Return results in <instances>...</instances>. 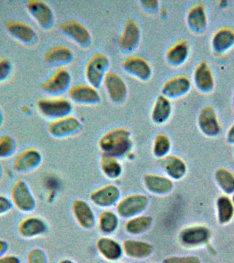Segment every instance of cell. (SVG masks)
<instances>
[{
    "label": "cell",
    "instance_id": "44",
    "mask_svg": "<svg viewBox=\"0 0 234 263\" xmlns=\"http://www.w3.org/2000/svg\"><path fill=\"white\" fill-rule=\"evenodd\" d=\"M0 263H22V261L14 255H4L0 257Z\"/></svg>",
    "mask_w": 234,
    "mask_h": 263
},
{
    "label": "cell",
    "instance_id": "32",
    "mask_svg": "<svg viewBox=\"0 0 234 263\" xmlns=\"http://www.w3.org/2000/svg\"><path fill=\"white\" fill-rule=\"evenodd\" d=\"M218 218L220 223L225 224L231 221L234 214V207L228 197H220L217 200Z\"/></svg>",
    "mask_w": 234,
    "mask_h": 263
},
{
    "label": "cell",
    "instance_id": "24",
    "mask_svg": "<svg viewBox=\"0 0 234 263\" xmlns=\"http://www.w3.org/2000/svg\"><path fill=\"white\" fill-rule=\"evenodd\" d=\"M172 113V104L170 99L160 95L156 99L151 111V119L154 123L162 124L170 118Z\"/></svg>",
    "mask_w": 234,
    "mask_h": 263
},
{
    "label": "cell",
    "instance_id": "46",
    "mask_svg": "<svg viewBox=\"0 0 234 263\" xmlns=\"http://www.w3.org/2000/svg\"><path fill=\"white\" fill-rule=\"evenodd\" d=\"M8 250V244L5 240H0V257L5 255Z\"/></svg>",
    "mask_w": 234,
    "mask_h": 263
},
{
    "label": "cell",
    "instance_id": "27",
    "mask_svg": "<svg viewBox=\"0 0 234 263\" xmlns=\"http://www.w3.org/2000/svg\"><path fill=\"white\" fill-rule=\"evenodd\" d=\"M119 196V191L116 186H108L92 193L91 199L96 204L106 206L114 203Z\"/></svg>",
    "mask_w": 234,
    "mask_h": 263
},
{
    "label": "cell",
    "instance_id": "19",
    "mask_svg": "<svg viewBox=\"0 0 234 263\" xmlns=\"http://www.w3.org/2000/svg\"><path fill=\"white\" fill-rule=\"evenodd\" d=\"M147 203L143 195H133L123 199L118 205V212L123 217H130L143 211Z\"/></svg>",
    "mask_w": 234,
    "mask_h": 263
},
{
    "label": "cell",
    "instance_id": "14",
    "mask_svg": "<svg viewBox=\"0 0 234 263\" xmlns=\"http://www.w3.org/2000/svg\"><path fill=\"white\" fill-rule=\"evenodd\" d=\"M81 126V123L76 117L69 116L55 119L49 123L48 131L53 137L61 138L67 137L76 133Z\"/></svg>",
    "mask_w": 234,
    "mask_h": 263
},
{
    "label": "cell",
    "instance_id": "8",
    "mask_svg": "<svg viewBox=\"0 0 234 263\" xmlns=\"http://www.w3.org/2000/svg\"><path fill=\"white\" fill-rule=\"evenodd\" d=\"M105 88L110 100L115 104H122L126 100L127 88L124 80L114 72H108L104 80Z\"/></svg>",
    "mask_w": 234,
    "mask_h": 263
},
{
    "label": "cell",
    "instance_id": "15",
    "mask_svg": "<svg viewBox=\"0 0 234 263\" xmlns=\"http://www.w3.org/2000/svg\"><path fill=\"white\" fill-rule=\"evenodd\" d=\"M191 82L186 76H176L167 80L162 88L163 96L168 99H176L184 96L190 91Z\"/></svg>",
    "mask_w": 234,
    "mask_h": 263
},
{
    "label": "cell",
    "instance_id": "18",
    "mask_svg": "<svg viewBox=\"0 0 234 263\" xmlns=\"http://www.w3.org/2000/svg\"><path fill=\"white\" fill-rule=\"evenodd\" d=\"M47 226L42 219L38 217H28L23 220L18 227L20 235L24 238L36 237L44 233Z\"/></svg>",
    "mask_w": 234,
    "mask_h": 263
},
{
    "label": "cell",
    "instance_id": "38",
    "mask_svg": "<svg viewBox=\"0 0 234 263\" xmlns=\"http://www.w3.org/2000/svg\"><path fill=\"white\" fill-rule=\"evenodd\" d=\"M118 219L116 216L111 212H105L100 217L101 229L105 232H112L116 229Z\"/></svg>",
    "mask_w": 234,
    "mask_h": 263
},
{
    "label": "cell",
    "instance_id": "13",
    "mask_svg": "<svg viewBox=\"0 0 234 263\" xmlns=\"http://www.w3.org/2000/svg\"><path fill=\"white\" fill-rule=\"evenodd\" d=\"M123 69L129 75L142 81H147L151 77V65L143 58L131 57L123 63Z\"/></svg>",
    "mask_w": 234,
    "mask_h": 263
},
{
    "label": "cell",
    "instance_id": "23",
    "mask_svg": "<svg viewBox=\"0 0 234 263\" xmlns=\"http://www.w3.org/2000/svg\"><path fill=\"white\" fill-rule=\"evenodd\" d=\"M73 59L71 49L65 46L51 47L45 52L44 61L47 65L59 66L71 63Z\"/></svg>",
    "mask_w": 234,
    "mask_h": 263
},
{
    "label": "cell",
    "instance_id": "29",
    "mask_svg": "<svg viewBox=\"0 0 234 263\" xmlns=\"http://www.w3.org/2000/svg\"><path fill=\"white\" fill-rule=\"evenodd\" d=\"M146 186L152 192L163 194L171 190L172 184L169 179L153 175L145 176Z\"/></svg>",
    "mask_w": 234,
    "mask_h": 263
},
{
    "label": "cell",
    "instance_id": "17",
    "mask_svg": "<svg viewBox=\"0 0 234 263\" xmlns=\"http://www.w3.org/2000/svg\"><path fill=\"white\" fill-rule=\"evenodd\" d=\"M195 86L203 93H209L215 88V80L210 68L205 62L199 64L194 70L193 76Z\"/></svg>",
    "mask_w": 234,
    "mask_h": 263
},
{
    "label": "cell",
    "instance_id": "50",
    "mask_svg": "<svg viewBox=\"0 0 234 263\" xmlns=\"http://www.w3.org/2000/svg\"><path fill=\"white\" fill-rule=\"evenodd\" d=\"M1 170H2L1 166H0V175H1Z\"/></svg>",
    "mask_w": 234,
    "mask_h": 263
},
{
    "label": "cell",
    "instance_id": "3",
    "mask_svg": "<svg viewBox=\"0 0 234 263\" xmlns=\"http://www.w3.org/2000/svg\"><path fill=\"white\" fill-rule=\"evenodd\" d=\"M37 107L43 116L53 120L69 116L73 110L72 103L65 98L42 99Z\"/></svg>",
    "mask_w": 234,
    "mask_h": 263
},
{
    "label": "cell",
    "instance_id": "12",
    "mask_svg": "<svg viewBox=\"0 0 234 263\" xmlns=\"http://www.w3.org/2000/svg\"><path fill=\"white\" fill-rule=\"evenodd\" d=\"M197 123L201 133L207 137H216L221 131L217 113L211 106L205 107L200 111Z\"/></svg>",
    "mask_w": 234,
    "mask_h": 263
},
{
    "label": "cell",
    "instance_id": "10",
    "mask_svg": "<svg viewBox=\"0 0 234 263\" xmlns=\"http://www.w3.org/2000/svg\"><path fill=\"white\" fill-rule=\"evenodd\" d=\"M140 39L141 30L139 24L134 20H128L125 24L122 34L119 39V48L123 52H131L136 49Z\"/></svg>",
    "mask_w": 234,
    "mask_h": 263
},
{
    "label": "cell",
    "instance_id": "6",
    "mask_svg": "<svg viewBox=\"0 0 234 263\" xmlns=\"http://www.w3.org/2000/svg\"><path fill=\"white\" fill-rule=\"evenodd\" d=\"M71 76L67 69H59L41 86V89L51 96H59L67 91L71 85Z\"/></svg>",
    "mask_w": 234,
    "mask_h": 263
},
{
    "label": "cell",
    "instance_id": "9",
    "mask_svg": "<svg viewBox=\"0 0 234 263\" xmlns=\"http://www.w3.org/2000/svg\"><path fill=\"white\" fill-rule=\"evenodd\" d=\"M5 27L10 36L23 44L32 45L38 41L36 31L24 23L12 21L6 24Z\"/></svg>",
    "mask_w": 234,
    "mask_h": 263
},
{
    "label": "cell",
    "instance_id": "39",
    "mask_svg": "<svg viewBox=\"0 0 234 263\" xmlns=\"http://www.w3.org/2000/svg\"><path fill=\"white\" fill-rule=\"evenodd\" d=\"M27 263H47L45 252L39 248H34L29 252Z\"/></svg>",
    "mask_w": 234,
    "mask_h": 263
},
{
    "label": "cell",
    "instance_id": "5",
    "mask_svg": "<svg viewBox=\"0 0 234 263\" xmlns=\"http://www.w3.org/2000/svg\"><path fill=\"white\" fill-rule=\"evenodd\" d=\"M29 13L43 30H49L54 24V14L50 6L39 0H30L26 4Z\"/></svg>",
    "mask_w": 234,
    "mask_h": 263
},
{
    "label": "cell",
    "instance_id": "28",
    "mask_svg": "<svg viewBox=\"0 0 234 263\" xmlns=\"http://www.w3.org/2000/svg\"><path fill=\"white\" fill-rule=\"evenodd\" d=\"M73 212L76 219L82 227L89 228L94 223L93 213L89 205L83 201H76L73 204Z\"/></svg>",
    "mask_w": 234,
    "mask_h": 263
},
{
    "label": "cell",
    "instance_id": "42",
    "mask_svg": "<svg viewBox=\"0 0 234 263\" xmlns=\"http://www.w3.org/2000/svg\"><path fill=\"white\" fill-rule=\"evenodd\" d=\"M12 206L13 205L10 199L0 195V216L8 213L12 209Z\"/></svg>",
    "mask_w": 234,
    "mask_h": 263
},
{
    "label": "cell",
    "instance_id": "11",
    "mask_svg": "<svg viewBox=\"0 0 234 263\" xmlns=\"http://www.w3.org/2000/svg\"><path fill=\"white\" fill-rule=\"evenodd\" d=\"M42 156L38 150L28 149L20 152L14 158L13 168L16 172L26 174L40 165Z\"/></svg>",
    "mask_w": 234,
    "mask_h": 263
},
{
    "label": "cell",
    "instance_id": "26",
    "mask_svg": "<svg viewBox=\"0 0 234 263\" xmlns=\"http://www.w3.org/2000/svg\"><path fill=\"white\" fill-rule=\"evenodd\" d=\"M189 55V47L185 41H180L170 47L166 54V61L170 65L179 67L186 61Z\"/></svg>",
    "mask_w": 234,
    "mask_h": 263
},
{
    "label": "cell",
    "instance_id": "7",
    "mask_svg": "<svg viewBox=\"0 0 234 263\" xmlns=\"http://www.w3.org/2000/svg\"><path fill=\"white\" fill-rule=\"evenodd\" d=\"M60 30L82 47H87L91 43V35L88 29L81 23L74 20L61 23Z\"/></svg>",
    "mask_w": 234,
    "mask_h": 263
},
{
    "label": "cell",
    "instance_id": "33",
    "mask_svg": "<svg viewBox=\"0 0 234 263\" xmlns=\"http://www.w3.org/2000/svg\"><path fill=\"white\" fill-rule=\"evenodd\" d=\"M216 179L224 192L227 194L234 193V176L231 173L224 168H220L216 173Z\"/></svg>",
    "mask_w": 234,
    "mask_h": 263
},
{
    "label": "cell",
    "instance_id": "43",
    "mask_svg": "<svg viewBox=\"0 0 234 263\" xmlns=\"http://www.w3.org/2000/svg\"><path fill=\"white\" fill-rule=\"evenodd\" d=\"M140 4L144 9L148 12H153L157 10L159 4L156 0H143L140 2Z\"/></svg>",
    "mask_w": 234,
    "mask_h": 263
},
{
    "label": "cell",
    "instance_id": "51",
    "mask_svg": "<svg viewBox=\"0 0 234 263\" xmlns=\"http://www.w3.org/2000/svg\"><path fill=\"white\" fill-rule=\"evenodd\" d=\"M233 203H234V194H233Z\"/></svg>",
    "mask_w": 234,
    "mask_h": 263
},
{
    "label": "cell",
    "instance_id": "4",
    "mask_svg": "<svg viewBox=\"0 0 234 263\" xmlns=\"http://www.w3.org/2000/svg\"><path fill=\"white\" fill-rule=\"evenodd\" d=\"M10 200L13 206L23 213H30L36 207V201L30 187L24 181L20 180L14 184L10 193Z\"/></svg>",
    "mask_w": 234,
    "mask_h": 263
},
{
    "label": "cell",
    "instance_id": "45",
    "mask_svg": "<svg viewBox=\"0 0 234 263\" xmlns=\"http://www.w3.org/2000/svg\"><path fill=\"white\" fill-rule=\"evenodd\" d=\"M227 141L228 143L234 145V124L232 125L227 132Z\"/></svg>",
    "mask_w": 234,
    "mask_h": 263
},
{
    "label": "cell",
    "instance_id": "16",
    "mask_svg": "<svg viewBox=\"0 0 234 263\" xmlns=\"http://www.w3.org/2000/svg\"><path fill=\"white\" fill-rule=\"evenodd\" d=\"M71 100L77 104L94 105L101 101V96L96 88L90 85H76L69 89Z\"/></svg>",
    "mask_w": 234,
    "mask_h": 263
},
{
    "label": "cell",
    "instance_id": "30",
    "mask_svg": "<svg viewBox=\"0 0 234 263\" xmlns=\"http://www.w3.org/2000/svg\"><path fill=\"white\" fill-rule=\"evenodd\" d=\"M124 249L129 256L139 258L149 256L153 250L151 245L137 240H127L124 243Z\"/></svg>",
    "mask_w": 234,
    "mask_h": 263
},
{
    "label": "cell",
    "instance_id": "48",
    "mask_svg": "<svg viewBox=\"0 0 234 263\" xmlns=\"http://www.w3.org/2000/svg\"><path fill=\"white\" fill-rule=\"evenodd\" d=\"M61 263H73V262H71V261H70V260H66L62 261V262Z\"/></svg>",
    "mask_w": 234,
    "mask_h": 263
},
{
    "label": "cell",
    "instance_id": "40",
    "mask_svg": "<svg viewBox=\"0 0 234 263\" xmlns=\"http://www.w3.org/2000/svg\"><path fill=\"white\" fill-rule=\"evenodd\" d=\"M12 71L11 62L8 59H0V83L6 81Z\"/></svg>",
    "mask_w": 234,
    "mask_h": 263
},
{
    "label": "cell",
    "instance_id": "21",
    "mask_svg": "<svg viewBox=\"0 0 234 263\" xmlns=\"http://www.w3.org/2000/svg\"><path fill=\"white\" fill-rule=\"evenodd\" d=\"M211 46L215 53L223 54L234 46V32L231 29L223 28L213 35Z\"/></svg>",
    "mask_w": 234,
    "mask_h": 263
},
{
    "label": "cell",
    "instance_id": "2",
    "mask_svg": "<svg viewBox=\"0 0 234 263\" xmlns=\"http://www.w3.org/2000/svg\"><path fill=\"white\" fill-rule=\"evenodd\" d=\"M110 59L102 53H94L88 61L86 67V78L92 87L98 88L104 82L105 76L108 73Z\"/></svg>",
    "mask_w": 234,
    "mask_h": 263
},
{
    "label": "cell",
    "instance_id": "49",
    "mask_svg": "<svg viewBox=\"0 0 234 263\" xmlns=\"http://www.w3.org/2000/svg\"><path fill=\"white\" fill-rule=\"evenodd\" d=\"M233 109H234V93L233 96Z\"/></svg>",
    "mask_w": 234,
    "mask_h": 263
},
{
    "label": "cell",
    "instance_id": "1",
    "mask_svg": "<svg viewBox=\"0 0 234 263\" xmlns=\"http://www.w3.org/2000/svg\"><path fill=\"white\" fill-rule=\"evenodd\" d=\"M132 142L127 129L118 128L108 132L101 139L100 146L108 155L122 156L130 149Z\"/></svg>",
    "mask_w": 234,
    "mask_h": 263
},
{
    "label": "cell",
    "instance_id": "37",
    "mask_svg": "<svg viewBox=\"0 0 234 263\" xmlns=\"http://www.w3.org/2000/svg\"><path fill=\"white\" fill-rule=\"evenodd\" d=\"M16 144L14 139L8 135L0 138V158H7L15 151Z\"/></svg>",
    "mask_w": 234,
    "mask_h": 263
},
{
    "label": "cell",
    "instance_id": "20",
    "mask_svg": "<svg viewBox=\"0 0 234 263\" xmlns=\"http://www.w3.org/2000/svg\"><path fill=\"white\" fill-rule=\"evenodd\" d=\"M208 228L202 226L186 228L181 232V240L188 246H199L207 242L209 238Z\"/></svg>",
    "mask_w": 234,
    "mask_h": 263
},
{
    "label": "cell",
    "instance_id": "36",
    "mask_svg": "<svg viewBox=\"0 0 234 263\" xmlns=\"http://www.w3.org/2000/svg\"><path fill=\"white\" fill-rule=\"evenodd\" d=\"M170 149V141L167 136L158 135L153 144V153L158 157L166 156Z\"/></svg>",
    "mask_w": 234,
    "mask_h": 263
},
{
    "label": "cell",
    "instance_id": "35",
    "mask_svg": "<svg viewBox=\"0 0 234 263\" xmlns=\"http://www.w3.org/2000/svg\"><path fill=\"white\" fill-rule=\"evenodd\" d=\"M151 217H140L127 222L126 228L127 231L130 233L139 234L147 230L151 226Z\"/></svg>",
    "mask_w": 234,
    "mask_h": 263
},
{
    "label": "cell",
    "instance_id": "34",
    "mask_svg": "<svg viewBox=\"0 0 234 263\" xmlns=\"http://www.w3.org/2000/svg\"><path fill=\"white\" fill-rule=\"evenodd\" d=\"M102 170L110 178H116L121 174L120 164L112 156L105 154L102 160Z\"/></svg>",
    "mask_w": 234,
    "mask_h": 263
},
{
    "label": "cell",
    "instance_id": "31",
    "mask_svg": "<svg viewBox=\"0 0 234 263\" xmlns=\"http://www.w3.org/2000/svg\"><path fill=\"white\" fill-rule=\"evenodd\" d=\"M98 248L100 252L109 260H116L122 252L120 246L110 238H101L98 242Z\"/></svg>",
    "mask_w": 234,
    "mask_h": 263
},
{
    "label": "cell",
    "instance_id": "25",
    "mask_svg": "<svg viewBox=\"0 0 234 263\" xmlns=\"http://www.w3.org/2000/svg\"><path fill=\"white\" fill-rule=\"evenodd\" d=\"M159 164L170 176L174 179L182 178L186 174V164L177 156H164L160 158Z\"/></svg>",
    "mask_w": 234,
    "mask_h": 263
},
{
    "label": "cell",
    "instance_id": "47",
    "mask_svg": "<svg viewBox=\"0 0 234 263\" xmlns=\"http://www.w3.org/2000/svg\"><path fill=\"white\" fill-rule=\"evenodd\" d=\"M4 120V118L3 112H2L1 108H0V127L2 126V124H3Z\"/></svg>",
    "mask_w": 234,
    "mask_h": 263
},
{
    "label": "cell",
    "instance_id": "41",
    "mask_svg": "<svg viewBox=\"0 0 234 263\" xmlns=\"http://www.w3.org/2000/svg\"><path fill=\"white\" fill-rule=\"evenodd\" d=\"M164 263H201V262L197 257L187 256L171 257V258L165 259Z\"/></svg>",
    "mask_w": 234,
    "mask_h": 263
},
{
    "label": "cell",
    "instance_id": "22",
    "mask_svg": "<svg viewBox=\"0 0 234 263\" xmlns=\"http://www.w3.org/2000/svg\"><path fill=\"white\" fill-rule=\"evenodd\" d=\"M187 24L190 30L196 34L204 32L207 28V18L205 8L202 5H195L189 10Z\"/></svg>",
    "mask_w": 234,
    "mask_h": 263
}]
</instances>
